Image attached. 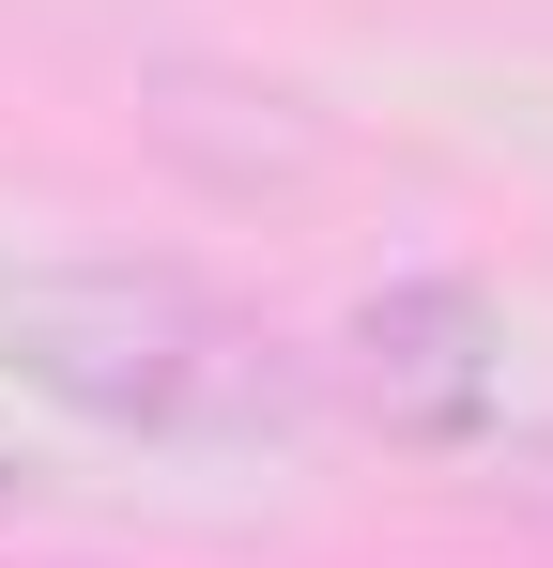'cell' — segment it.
<instances>
[{
    "mask_svg": "<svg viewBox=\"0 0 553 568\" xmlns=\"http://www.w3.org/2000/svg\"><path fill=\"white\" fill-rule=\"evenodd\" d=\"M0 354L16 384H47L92 430L139 446H292L308 430V369L276 354L247 307H215L200 277L154 262H62V277L0 292Z\"/></svg>",
    "mask_w": 553,
    "mask_h": 568,
    "instance_id": "6da1fadb",
    "label": "cell"
},
{
    "mask_svg": "<svg viewBox=\"0 0 553 568\" xmlns=\"http://www.w3.org/2000/svg\"><path fill=\"white\" fill-rule=\"evenodd\" d=\"M354 384L400 446H476L492 399H507V323L476 277H400L354 307Z\"/></svg>",
    "mask_w": 553,
    "mask_h": 568,
    "instance_id": "7a4b0ae2",
    "label": "cell"
}]
</instances>
